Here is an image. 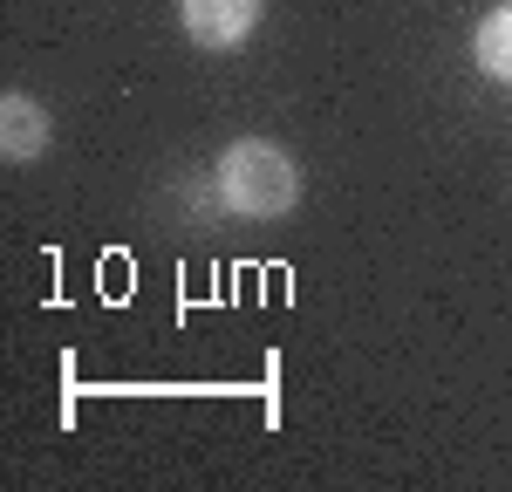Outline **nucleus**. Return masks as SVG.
<instances>
[{"mask_svg":"<svg viewBox=\"0 0 512 492\" xmlns=\"http://www.w3.org/2000/svg\"><path fill=\"white\" fill-rule=\"evenodd\" d=\"M219 199L239 219H280L287 205L301 199V178H294L287 151H274L267 137H239L233 151L219 158Z\"/></svg>","mask_w":512,"mask_h":492,"instance_id":"nucleus-1","label":"nucleus"},{"mask_svg":"<svg viewBox=\"0 0 512 492\" xmlns=\"http://www.w3.org/2000/svg\"><path fill=\"white\" fill-rule=\"evenodd\" d=\"M178 21H185V35L198 48H239L253 35V21H260V0H185Z\"/></svg>","mask_w":512,"mask_h":492,"instance_id":"nucleus-2","label":"nucleus"},{"mask_svg":"<svg viewBox=\"0 0 512 492\" xmlns=\"http://www.w3.org/2000/svg\"><path fill=\"white\" fill-rule=\"evenodd\" d=\"M0 151L14 164H28L48 151V110H41L35 96H7L0 103Z\"/></svg>","mask_w":512,"mask_h":492,"instance_id":"nucleus-3","label":"nucleus"},{"mask_svg":"<svg viewBox=\"0 0 512 492\" xmlns=\"http://www.w3.org/2000/svg\"><path fill=\"white\" fill-rule=\"evenodd\" d=\"M472 55H478V69H485L492 82H512V0H506V7H492V14L478 21Z\"/></svg>","mask_w":512,"mask_h":492,"instance_id":"nucleus-4","label":"nucleus"}]
</instances>
